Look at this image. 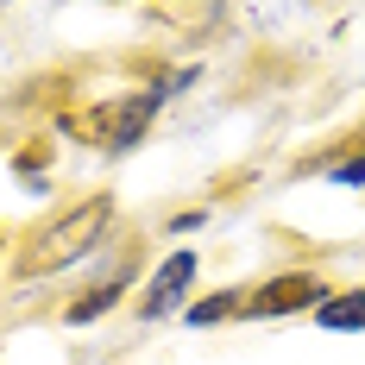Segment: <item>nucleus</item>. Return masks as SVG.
Instances as JSON below:
<instances>
[{
  "label": "nucleus",
  "instance_id": "6",
  "mask_svg": "<svg viewBox=\"0 0 365 365\" xmlns=\"http://www.w3.org/2000/svg\"><path fill=\"white\" fill-rule=\"evenodd\" d=\"M240 302H246V296H240V290H227V296H215V302H202V309H195V322L208 328V322H220V315H233Z\"/></svg>",
  "mask_w": 365,
  "mask_h": 365
},
{
  "label": "nucleus",
  "instance_id": "5",
  "mask_svg": "<svg viewBox=\"0 0 365 365\" xmlns=\"http://www.w3.org/2000/svg\"><path fill=\"white\" fill-rule=\"evenodd\" d=\"M322 328H365V290L322 302Z\"/></svg>",
  "mask_w": 365,
  "mask_h": 365
},
{
  "label": "nucleus",
  "instance_id": "7",
  "mask_svg": "<svg viewBox=\"0 0 365 365\" xmlns=\"http://www.w3.org/2000/svg\"><path fill=\"white\" fill-rule=\"evenodd\" d=\"M113 296H120V284H108V290H95V296H88V302H76V309H70V322H95V315L108 309Z\"/></svg>",
  "mask_w": 365,
  "mask_h": 365
},
{
  "label": "nucleus",
  "instance_id": "1",
  "mask_svg": "<svg viewBox=\"0 0 365 365\" xmlns=\"http://www.w3.org/2000/svg\"><path fill=\"white\" fill-rule=\"evenodd\" d=\"M108 220H113V202H108V195H95V202L70 208L63 220H51V227L32 240V252L19 258V271L32 277V271H63V264H76V258L101 240V227H108Z\"/></svg>",
  "mask_w": 365,
  "mask_h": 365
},
{
  "label": "nucleus",
  "instance_id": "8",
  "mask_svg": "<svg viewBox=\"0 0 365 365\" xmlns=\"http://www.w3.org/2000/svg\"><path fill=\"white\" fill-rule=\"evenodd\" d=\"M334 182H365V158H353V164H340V170H334Z\"/></svg>",
  "mask_w": 365,
  "mask_h": 365
},
{
  "label": "nucleus",
  "instance_id": "4",
  "mask_svg": "<svg viewBox=\"0 0 365 365\" xmlns=\"http://www.w3.org/2000/svg\"><path fill=\"white\" fill-rule=\"evenodd\" d=\"M189 277H195V258L189 252H177L158 277H151V290H145V315H170L182 302V290H189Z\"/></svg>",
  "mask_w": 365,
  "mask_h": 365
},
{
  "label": "nucleus",
  "instance_id": "2",
  "mask_svg": "<svg viewBox=\"0 0 365 365\" xmlns=\"http://www.w3.org/2000/svg\"><path fill=\"white\" fill-rule=\"evenodd\" d=\"M158 101H164V95H158V88H145V95H133L126 108L101 113L95 126L108 133V145H113V151H126V145H133V139H139V133H145V120H151V113H158Z\"/></svg>",
  "mask_w": 365,
  "mask_h": 365
},
{
  "label": "nucleus",
  "instance_id": "3",
  "mask_svg": "<svg viewBox=\"0 0 365 365\" xmlns=\"http://www.w3.org/2000/svg\"><path fill=\"white\" fill-rule=\"evenodd\" d=\"M315 296H322L315 277H277V284H264L246 309H252V315H290V309H309Z\"/></svg>",
  "mask_w": 365,
  "mask_h": 365
}]
</instances>
